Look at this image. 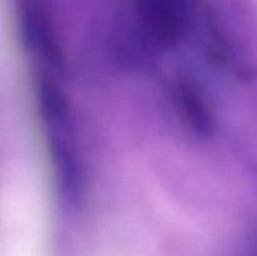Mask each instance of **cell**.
Returning a JSON list of instances; mask_svg holds the SVG:
<instances>
[{
    "label": "cell",
    "mask_w": 257,
    "mask_h": 256,
    "mask_svg": "<svg viewBox=\"0 0 257 256\" xmlns=\"http://www.w3.org/2000/svg\"><path fill=\"white\" fill-rule=\"evenodd\" d=\"M37 89L38 108L58 188L65 202L75 205L82 198L84 178L69 103L52 80L43 79Z\"/></svg>",
    "instance_id": "1"
},
{
    "label": "cell",
    "mask_w": 257,
    "mask_h": 256,
    "mask_svg": "<svg viewBox=\"0 0 257 256\" xmlns=\"http://www.w3.org/2000/svg\"><path fill=\"white\" fill-rule=\"evenodd\" d=\"M245 256H257V242H256V245L253 246L250 251H248L247 255H245Z\"/></svg>",
    "instance_id": "2"
}]
</instances>
